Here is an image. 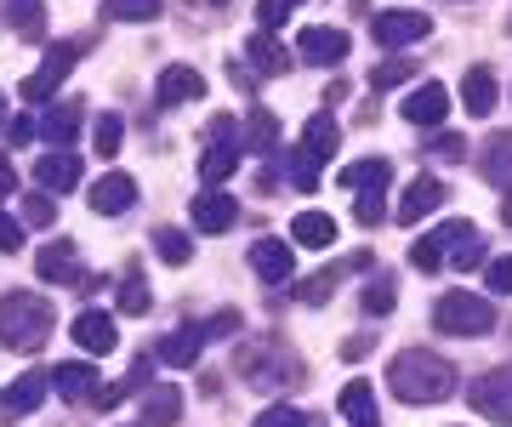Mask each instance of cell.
<instances>
[{
    "mask_svg": "<svg viewBox=\"0 0 512 427\" xmlns=\"http://www.w3.org/2000/svg\"><path fill=\"white\" fill-rule=\"evenodd\" d=\"M387 382H393V393H399L404 405H439V399L456 393V365L427 348H404L387 365Z\"/></svg>",
    "mask_w": 512,
    "mask_h": 427,
    "instance_id": "6da1fadb",
    "label": "cell"
},
{
    "mask_svg": "<svg viewBox=\"0 0 512 427\" xmlns=\"http://www.w3.org/2000/svg\"><path fill=\"white\" fill-rule=\"evenodd\" d=\"M57 314H52V302L35 297V291H6L0 297V348H12V353H35L46 336H52Z\"/></svg>",
    "mask_w": 512,
    "mask_h": 427,
    "instance_id": "7a4b0ae2",
    "label": "cell"
},
{
    "mask_svg": "<svg viewBox=\"0 0 512 427\" xmlns=\"http://www.w3.org/2000/svg\"><path fill=\"white\" fill-rule=\"evenodd\" d=\"M336 143H342L336 120H330V114H313L308 131H302V143H296V154H291V183L302 188V194H319V183H325V160L336 154Z\"/></svg>",
    "mask_w": 512,
    "mask_h": 427,
    "instance_id": "3957f363",
    "label": "cell"
},
{
    "mask_svg": "<svg viewBox=\"0 0 512 427\" xmlns=\"http://www.w3.org/2000/svg\"><path fill=\"white\" fill-rule=\"evenodd\" d=\"M234 371H239V382H251V388H296V382H302L296 353H285L279 342H245V348L234 353Z\"/></svg>",
    "mask_w": 512,
    "mask_h": 427,
    "instance_id": "277c9868",
    "label": "cell"
},
{
    "mask_svg": "<svg viewBox=\"0 0 512 427\" xmlns=\"http://www.w3.org/2000/svg\"><path fill=\"white\" fill-rule=\"evenodd\" d=\"M433 325L450 336H490L495 331V302L478 297V291H450V297H439V308H433Z\"/></svg>",
    "mask_w": 512,
    "mask_h": 427,
    "instance_id": "5b68a950",
    "label": "cell"
},
{
    "mask_svg": "<svg viewBox=\"0 0 512 427\" xmlns=\"http://www.w3.org/2000/svg\"><path fill=\"white\" fill-rule=\"evenodd\" d=\"M74 57H80V46H74V40H57L52 52H46V63H40L35 75L23 80V103H35V109H40V103H52V92L69 80Z\"/></svg>",
    "mask_w": 512,
    "mask_h": 427,
    "instance_id": "8992f818",
    "label": "cell"
},
{
    "mask_svg": "<svg viewBox=\"0 0 512 427\" xmlns=\"http://www.w3.org/2000/svg\"><path fill=\"white\" fill-rule=\"evenodd\" d=\"M473 410L490 422H512V365H495L473 382Z\"/></svg>",
    "mask_w": 512,
    "mask_h": 427,
    "instance_id": "52a82bcc",
    "label": "cell"
},
{
    "mask_svg": "<svg viewBox=\"0 0 512 427\" xmlns=\"http://www.w3.org/2000/svg\"><path fill=\"white\" fill-rule=\"evenodd\" d=\"M427 240L439 245L444 251V262H450V268H478V262H484V245H478V228L473 223H444V228H433V234H427Z\"/></svg>",
    "mask_w": 512,
    "mask_h": 427,
    "instance_id": "ba28073f",
    "label": "cell"
},
{
    "mask_svg": "<svg viewBox=\"0 0 512 427\" xmlns=\"http://www.w3.org/2000/svg\"><path fill=\"white\" fill-rule=\"evenodd\" d=\"M80 177H86V160L69 149L57 154H35V183L52 188V194H69V188H80Z\"/></svg>",
    "mask_w": 512,
    "mask_h": 427,
    "instance_id": "9c48e42d",
    "label": "cell"
},
{
    "mask_svg": "<svg viewBox=\"0 0 512 427\" xmlns=\"http://www.w3.org/2000/svg\"><path fill=\"white\" fill-rule=\"evenodd\" d=\"M370 29H376V40H382V46H416V40H427L433 18H427V12H382Z\"/></svg>",
    "mask_w": 512,
    "mask_h": 427,
    "instance_id": "30bf717a",
    "label": "cell"
},
{
    "mask_svg": "<svg viewBox=\"0 0 512 427\" xmlns=\"http://www.w3.org/2000/svg\"><path fill=\"white\" fill-rule=\"evenodd\" d=\"M86 200H92L97 217H120L126 205H137V183H131L126 171H109V177H97V183H92Z\"/></svg>",
    "mask_w": 512,
    "mask_h": 427,
    "instance_id": "8fae6325",
    "label": "cell"
},
{
    "mask_svg": "<svg viewBox=\"0 0 512 427\" xmlns=\"http://www.w3.org/2000/svg\"><path fill=\"white\" fill-rule=\"evenodd\" d=\"M46 388H52V376H40V371H23L12 388L0 393V422H12V416H29V410L46 399Z\"/></svg>",
    "mask_w": 512,
    "mask_h": 427,
    "instance_id": "7c38bea8",
    "label": "cell"
},
{
    "mask_svg": "<svg viewBox=\"0 0 512 427\" xmlns=\"http://www.w3.org/2000/svg\"><path fill=\"white\" fill-rule=\"evenodd\" d=\"M444 114H450V92H444L439 80H427V86H416V92L404 97V120L410 126H439Z\"/></svg>",
    "mask_w": 512,
    "mask_h": 427,
    "instance_id": "4fadbf2b",
    "label": "cell"
},
{
    "mask_svg": "<svg viewBox=\"0 0 512 427\" xmlns=\"http://www.w3.org/2000/svg\"><path fill=\"white\" fill-rule=\"evenodd\" d=\"M353 40L342 35V29H302V40H296V52L308 57V63H319V69H330V63H342L348 57Z\"/></svg>",
    "mask_w": 512,
    "mask_h": 427,
    "instance_id": "5bb4252c",
    "label": "cell"
},
{
    "mask_svg": "<svg viewBox=\"0 0 512 427\" xmlns=\"http://www.w3.org/2000/svg\"><path fill=\"white\" fill-rule=\"evenodd\" d=\"M40 279H52V285H80V279H86V268H80V251H74L69 240L40 245Z\"/></svg>",
    "mask_w": 512,
    "mask_h": 427,
    "instance_id": "9a60e30c",
    "label": "cell"
},
{
    "mask_svg": "<svg viewBox=\"0 0 512 427\" xmlns=\"http://www.w3.org/2000/svg\"><path fill=\"white\" fill-rule=\"evenodd\" d=\"M205 97V75L200 69H188V63H171L160 75V103L165 109H177V103H200Z\"/></svg>",
    "mask_w": 512,
    "mask_h": 427,
    "instance_id": "2e32d148",
    "label": "cell"
},
{
    "mask_svg": "<svg viewBox=\"0 0 512 427\" xmlns=\"http://www.w3.org/2000/svg\"><path fill=\"white\" fill-rule=\"evenodd\" d=\"M97 382H103V376L92 371V365H80V359H69V365H57L52 371V388L63 393V399H69V405H86V399H97Z\"/></svg>",
    "mask_w": 512,
    "mask_h": 427,
    "instance_id": "e0dca14e",
    "label": "cell"
},
{
    "mask_svg": "<svg viewBox=\"0 0 512 427\" xmlns=\"http://www.w3.org/2000/svg\"><path fill=\"white\" fill-rule=\"evenodd\" d=\"M183 416V388L177 382H154L143 393V427H177Z\"/></svg>",
    "mask_w": 512,
    "mask_h": 427,
    "instance_id": "ac0fdd59",
    "label": "cell"
},
{
    "mask_svg": "<svg viewBox=\"0 0 512 427\" xmlns=\"http://www.w3.org/2000/svg\"><path fill=\"white\" fill-rule=\"evenodd\" d=\"M239 223V205L228 200V194H217V188H205L200 200H194V228L200 234H222V228Z\"/></svg>",
    "mask_w": 512,
    "mask_h": 427,
    "instance_id": "d6986e66",
    "label": "cell"
},
{
    "mask_svg": "<svg viewBox=\"0 0 512 427\" xmlns=\"http://www.w3.org/2000/svg\"><path fill=\"white\" fill-rule=\"evenodd\" d=\"M342 183H348L359 200H382L387 183H393V166H387V160H353V166L342 171Z\"/></svg>",
    "mask_w": 512,
    "mask_h": 427,
    "instance_id": "ffe728a7",
    "label": "cell"
},
{
    "mask_svg": "<svg viewBox=\"0 0 512 427\" xmlns=\"http://www.w3.org/2000/svg\"><path fill=\"white\" fill-rule=\"evenodd\" d=\"M439 200H444L439 177H416V183L404 188V200H399V223H421V217H433Z\"/></svg>",
    "mask_w": 512,
    "mask_h": 427,
    "instance_id": "44dd1931",
    "label": "cell"
},
{
    "mask_svg": "<svg viewBox=\"0 0 512 427\" xmlns=\"http://www.w3.org/2000/svg\"><path fill=\"white\" fill-rule=\"evenodd\" d=\"M80 126H86V103H57L52 114H40V137L57 143V149H69Z\"/></svg>",
    "mask_w": 512,
    "mask_h": 427,
    "instance_id": "7402d4cb",
    "label": "cell"
},
{
    "mask_svg": "<svg viewBox=\"0 0 512 427\" xmlns=\"http://www.w3.org/2000/svg\"><path fill=\"white\" fill-rule=\"evenodd\" d=\"M461 103H467V114H473V120L495 114V75L484 69V63H473V69L461 75Z\"/></svg>",
    "mask_w": 512,
    "mask_h": 427,
    "instance_id": "603a6c76",
    "label": "cell"
},
{
    "mask_svg": "<svg viewBox=\"0 0 512 427\" xmlns=\"http://www.w3.org/2000/svg\"><path fill=\"white\" fill-rule=\"evenodd\" d=\"M205 325H177V331L165 336L160 342V359L165 365H177V371H183V365H194V359H200V348H205Z\"/></svg>",
    "mask_w": 512,
    "mask_h": 427,
    "instance_id": "cb8c5ba5",
    "label": "cell"
},
{
    "mask_svg": "<svg viewBox=\"0 0 512 427\" xmlns=\"http://www.w3.org/2000/svg\"><path fill=\"white\" fill-rule=\"evenodd\" d=\"M74 342H80L86 353H114V342H120V336H114V319L109 314L86 308V314L74 319Z\"/></svg>",
    "mask_w": 512,
    "mask_h": 427,
    "instance_id": "d4e9b609",
    "label": "cell"
},
{
    "mask_svg": "<svg viewBox=\"0 0 512 427\" xmlns=\"http://www.w3.org/2000/svg\"><path fill=\"white\" fill-rule=\"evenodd\" d=\"M251 268L262 279H274V285H279V279H291L296 257H291V245H285V240H256L251 245Z\"/></svg>",
    "mask_w": 512,
    "mask_h": 427,
    "instance_id": "484cf974",
    "label": "cell"
},
{
    "mask_svg": "<svg viewBox=\"0 0 512 427\" xmlns=\"http://www.w3.org/2000/svg\"><path fill=\"white\" fill-rule=\"evenodd\" d=\"M484 177L512 194V131H495L490 143H484Z\"/></svg>",
    "mask_w": 512,
    "mask_h": 427,
    "instance_id": "4316f807",
    "label": "cell"
},
{
    "mask_svg": "<svg viewBox=\"0 0 512 427\" xmlns=\"http://www.w3.org/2000/svg\"><path fill=\"white\" fill-rule=\"evenodd\" d=\"M342 416H348L353 427H382V416H376V393H370V382H348V388H342Z\"/></svg>",
    "mask_w": 512,
    "mask_h": 427,
    "instance_id": "83f0119b",
    "label": "cell"
},
{
    "mask_svg": "<svg viewBox=\"0 0 512 427\" xmlns=\"http://www.w3.org/2000/svg\"><path fill=\"white\" fill-rule=\"evenodd\" d=\"M291 240L296 245H313V251H325V245H336V223H330L325 211H302L291 223Z\"/></svg>",
    "mask_w": 512,
    "mask_h": 427,
    "instance_id": "f1b7e54d",
    "label": "cell"
},
{
    "mask_svg": "<svg viewBox=\"0 0 512 427\" xmlns=\"http://www.w3.org/2000/svg\"><path fill=\"white\" fill-rule=\"evenodd\" d=\"M234 171H239V149H234V143H211V149L200 154V177H205V188L228 183Z\"/></svg>",
    "mask_w": 512,
    "mask_h": 427,
    "instance_id": "f546056e",
    "label": "cell"
},
{
    "mask_svg": "<svg viewBox=\"0 0 512 427\" xmlns=\"http://www.w3.org/2000/svg\"><path fill=\"white\" fill-rule=\"evenodd\" d=\"M251 63L262 69V75H285V69H291V52L262 29V35H251Z\"/></svg>",
    "mask_w": 512,
    "mask_h": 427,
    "instance_id": "4dcf8cb0",
    "label": "cell"
},
{
    "mask_svg": "<svg viewBox=\"0 0 512 427\" xmlns=\"http://www.w3.org/2000/svg\"><path fill=\"white\" fill-rule=\"evenodd\" d=\"M279 149V120L268 109L251 114V137H245V154H274Z\"/></svg>",
    "mask_w": 512,
    "mask_h": 427,
    "instance_id": "1f68e13d",
    "label": "cell"
},
{
    "mask_svg": "<svg viewBox=\"0 0 512 427\" xmlns=\"http://www.w3.org/2000/svg\"><path fill=\"white\" fill-rule=\"evenodd\" d=\"M148 308H154V297H148V279L131 268L126 279H120V314H131V319H143Z\"/></svg>",
    "mask_w": 512,
    "mask_h": 427,
    "instance_id": "d6a6232c",
    "label": "cell"
},
{
    "mask_svg": "<svg viewBox=\"0 0 512 427\" xmlns=\"http://www.w3.org/2000/svg\"><path fill=\"white\" fill-rule=\"evenodd\" d=\"M359 262H365V257H353V262H336V268H325V274L302 279V285H296V297H302V302H325V297H330V285H336V279L348 274V268H359Z\"/></svg>",
    "mask_w": 512,
    "mask_h": 427,
    "instance_id": "836d02e7",
    "label": "cell"
},
{
    "mask_svg": "<svg viewBox=\"0 0 512 427\" xmlns=\"http://www.w3.org/2000/svg\"><path fill=\"white\" fill-rule=\"evenodd\" d=\"M103 12L114 23H154L160 18V0H103Z\"/></svg>",
    "mask_w": 512,
    "mask_h": 427,
    "instance_id": "e575fe53",
    "label": "cell"
},
{
    "mask_svg": "<svg viewBox=\"0 0 512 427\" xmlns=\"http://www.w3.org/2000/svg\"><path fill=\"white\" fill-rule=\"evenodd\" d=\"M154 251H160V262H171V268H183V262L194 257L188 234H177V228H154Z\"/></svg>",
    "mask_w": 512,
    "mask_h": 427,
    "instance_id": "d590c367",
    "label": "cell"
},
{
    "mask_svg": "<svg viewBox=\"0 0 512 427\" xmlns=\"http://www.w3.org/2000/svg\"><path fill=\"white\" fill-rule=\"evenodd\" d=\"M120 131H126V120L120 114H97V126H92V149L109 160L114 149H120Z\"/></svg>",
    "mask_w": 512,
    "mask_h": 427,
    "instance_id": "8d00e7d4",
    "label": "cell"
},
{
    "mask_svg": "<svg viewBox=\"0 0 512 427\" xmlns=\"http://www.w3.org/2000/svg\"><path fill=\"white\" fill-rule=\"evenodd\" d=\"M393 302H399V297H393V279H387V274H376V279L365 285V308H370L376 319H382V314H393Z\"/></svg>",
    "mask_w": 512,
    "mask_h": 427,
    "instance_id": "74e56055",
    "label": "cell"
},
{
    "mask_svg": "<svg viewBox=\"0 0 512 427\" xmlns=\"http://www.w3.org/2000/svg\"><path fill=\"white\" fill-rule=\"evenodd\" d=\"M291 12H296V0H256V23H262L268 35H274L279 23L291 18Z\"/></svg>",
    "mask_w": 512,
    "mask_h": 427,
    "instance_id": "f35d334b",
    "label": "cell"
},
{
    "mask_svg": "<svg viewBox=\"0 0 512 427\" xmlns=\"http://www.w3.org/2000/svg\"><path fill=\"white\" fill-rule=\"evenodd\" d=\"M410 75H416V63H382V69H370V86L387 92V86H404Z\"/></svg>",
    "mask_w": 512,
    "mask_h": 427,
    "instance_id": "ab89813d",
    "label": "cell"
},
{
    "mask_svg": "<svg viewBox=\"0 0 512 427\" xmlns=\"http://www.w3.org/2000/svg\"><path fill=\"white\" fill-rule=\"evenodd\" d=\"M251 427H308V416H302V410H291V405H274V410H262Z\"/></svg>",
    "mask_w": 512,
    "mask_h": 427,
    "instance_id": "60d3db41",
    "label": "cell"
},
{
    "mask_svg": "<svg viewBox=\"0 0 512 427\" xmlns=\"http://www.w3.org/2000/svg\"><path fill=\"white\" fill-rule=\"evenodd\" d=\"M484 285H490L495 297H507L512 291V257H495L490 268H484Z\"/></svg>",
    "mask_w": 512,
    "mask_h": 427,
    "instance_id": "b9f144b4",
    "label": "cell"
},
{
    "mask_svg": "<svg viewBox=\"0 0 512 427\" xmlns=\"http://www.w3.org/2000/svg\"><path fill=\"white\" fill-rule=\"evenodd\" d=\"M427 154H433V160H461V154H467V137H456V131H450V137H433Z\"/></svg>",
    "mask_w": 512,
    "mask_h": 427,
    "instance_id": "7bdbcfd3",
    "label": "cell"
},
{
    "mask_svg": "<svg viewBox=\"0 0 512 427\" xmlns=\"http://www.w3.org/2000/svg\"><path fill=\"white\" fill-rule=\"evenodd\" d=\"M23 217H29L35 228H52V223H57V205H52V200H40V194H35V200H23Z\"/></svg>",
    "mask_w": 512,
    "mask_h": 427,
    "instance_id": "ee69618b",
    "label": "cell"
},
{
    "mask_svg": "<svg viewBox=\"0 0 512 427\" xmlns=\"http://www.w3.org/2000/svg\"><path fill=\"white\" fill-rule=\"evenodd\" d=\"M0 251H23V228L0 211Z\"/></svg>",
    "mask_w": 512,
    "mask_h": 427,
    "instance_id": "f6af8a7d",
    "label": "cell"
},
{
    "mask_svg": "<svg viewBox=\"0 0 512 427\" xmlns=\"http://www.w3.org/2000/svg\"><path fill=\"white\" fill-rule=\"evenodd\" d=\"M370 348H376V336H348V342H342V359H348V365H359Z\"/></svg>",
    "mask_w": 512,
    "mask_h": 427,
    "instance_id": "bcb514c9",
    "label": "cell"
},
{
    "mask_svg": "<svg viewBox=\"0 0 512 427\" xmlns=\"http://www.w3.org/2000/svg\"><path fill=\"white\" fill-rule=\"evenodd\" d=\"M35 120H29V114H18V120H12V126H6V137H12V143H29V137H35Z\"/></svg>",
    "mask_w": 512,
    "mask_h": 427,
    "instance_id": "7dc6e473",
    "label": "cell"
},
{
    "mask_svg": "<svg viewBox=\"0 0 512 427\" xmlns=\"http://www.w3.org/2000/svg\"><path fill=\"white\" fill-rule=\"evenodd\" d=\"M239 131H234V120H228V114H217V120H211V143H234Z\"/></svg>",
    "mask_w": 512,
    "mask_h": 427,
    "instance_id": "c3c4849f",
    "label": "cell"
},
{
    "mask_svg": "<svg viewBox=\"0 0 512 427\" xmlns=\"http://www.w3.org/2000/svg\"><path fill=\"white\" fill-rule=\"evenodd\" d=\"M12 188H18V171H12V160H6V154H0V200H6Z\"/></svg>",
    "mask_w": 512,
    "mask_h": 427,
    "instance_id": "681fc988",
    "label": "cell"
},
{
    "mask_svg": "<svg viewBox=\"0 0 512 427\" xmlns=\"http://www.w3.org/2000/svg\"><path fill=\"white\" fill-rule=\"evenodd\" d=\"M205 331H211V336H222V331H239V314H234V308H228V314H217V319H211V325H205Z\"/></svg>",
    "mask_w": 512,
    "mask_h": 427,
    "instance_id": "f907efd6",
    "label": "cell"
},
{
    "mask_svg": "<svg viewBox=\"0 0 512 427\" xmlns=\"http://www.w3.org/2000/svg\"><path fill=\"white\" fill-rule=\"evenodd\" d=\"M148 371H154V365H148V359H137V365H131V376H126V382H131V388H143V382H148Z\"/></svg>",
    "mask_w": 512,
    "mask_h": 427,
    "instance_id": "816d5d0a",
    "label": "cell"
},
{
    "mask_svg": "<svg viewBox=\"0 0 512 427\" xmlns=\"http://www.w3.org/2000/svg\"><path fill=\"white\" fill-rule=\"evenodd\" d=\"M0 126H12V120H6V92H0Z\"/></svg>",
    "mask_w": 512,
    "mask_h": 427,
    "instance_id": "f5cc1de1",
    "label": "cell"
},
{
    "mask_svg": "<svg viewBox=\"0 0 512 427\" xmlns=\"http://www.w3.org/2000/svg\"><path fill=\"white\" fill-rule=\"evenodd\" d=\"M501 217H507V223H512V200H507V205H501Z\"/></svg>",
    "mask_w": 512,
    "mask_h": 427,
    "instance_id": "db71d44e",
    "label": "cell"
}]
</instances>
